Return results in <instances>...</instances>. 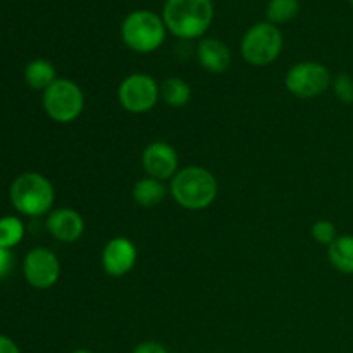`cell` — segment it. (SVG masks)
Here are the masks:
<instances>
[{"label": "cell", "mask_w": 353, "mask_h": 353, "mask_svg": "<svg viewBox=\"0 0 353 353\" xmlns=\"http://www.w3.org/2000/svg\"><path fill=\"white\" fill-rule=\"evenodd\" d=\"M169 195L181 209L199 212L216 202L219 183L209 169L202 165H186L169 181Z\"/></svg>", "instance_id": "cell-1"}, {"label": "cell", "mask_w": 353, "mask_h": 353, "mask_svg": "<svg viewBox=\"0 0 353 353\" xmlns=\"http://www.w3.org/2000/svg\"><path fill=\"white\" fill-rule=\"evenodd\" d=\"M168 33L179 40H202L214 21L212 0H165L162 7Z\"/></svg>", "instance_id": "cell-2"}, {"label": "cell", "mask_w": 353, "mask_h": 353, "mask_svg": "<svg viewBox=\"0 0 353 353\" xmlns=\"http://www.w3.org/2000/svg\"><path fill=\"white\" fill-rule=\"evenodd\" d=\"M168 28L161 14L148 9L131 10L121 23L123 43L134 54H152L164 45Z\"/></svg>", "instance_id": "cell-3"}, {"label": "cell", "mask_w": 353, "mask_h": 353, "mask_svg": "<svg viewBox=\"0 0 353 353\" xmlns=\"http://www.w3.org/2000/svg\"><path fill=\"white\" fill-rule=\"evenodd\" d=\"M14 209L28 217H40L52 212L55 188L50 179L40 172H23L12 181L9 190Z\"/></svg>", "instance_id": "cell-4"}, {"label": "cell", "mask_w": 353, "mask_h": 353, "mask_svg": "<svg viewBox=\"0 0 353 353\" xmlns=\"http://www.w3.org/2000/svg\"><path fill=\"white\" fill-rule=\"evenodd\" d=\"M285 47L281 30L269 21L255 23L247 30L240 43V54L247 64L264 68L278 61Z\"/></svg>", "instance_id": "cell-5"}, {"label": "cell", "mask_w": 353, "mask_h": 353, "mask_svg": "<svg viewBox=\"0 0 353 353\" xmlns=\"http://www.w3.org/2000/svg\"><path fill=\"white\" fill-rule=\"evenodd\" d=\"M43 109L54 123H74L85 110V93L81 86L68 78H57L43 92Z\"/></svg>", "instance_id": "cell-6"}, {"label": "cell", "mask_w": 353, "mask_h": 353, "mask_svg": "<svg viewBox=\"0 0 353 353\" xmlns=\"http://www.w3.org/2000/svg\"><path fill=\"white\" fill-rule=\"evenodd\" d=\"M161 99V85L157 79L145 72L126 76L117 86V102L130 114H147Z\"/></svg>", "instance_id": "cell-7"}, {"label": "cell", "mask_w": 353, "mask_h": 353, "mask_svg": "<svg viewBox=\"0 0 353 353\" xmlns=\"http://www.w3.org/2000/svg\"><path fill=\"white\" fill-rule=\"evenodd\" d=\"M333 85L330 69L317 61H302L293 64L285 76V86L299 99H317Z\"/></svg>", "instance_id": "cell-8"}, {"label": "cell", "mask_w": 353, "mask_h": 353, "mask_svg": "<svg viewBox=\"0 0 353 353\" xmlns=\"http://www.w3.org/2000/svg\"><path fill=\"white\" fill-rule=\"evenodd\" d=\"M23 274L28 285L33 288L50 290L61 278V262L50 248L37 247L24 257Z\"/></svg>", "instance_id": "cell-9"}, {"label": "cell", "mask_w": 353, "mask_h": 353, "mask_svg": "<svg viewBox=\"0 0 353 353\" xmlns=\"http://www.w3.org/2000/svg\"><path fill=\"white\" fill-rule=\"evenodd\" d=\"M141 165L145 174L161 181H171L179 171L178 150L168 141H152L141 152Z\"/></svg>", "instance_id": "cell-10"}, {"label": "cell", "mask_w": 353, "mask_h": 353, "mask_svg": "<svg viewBox=\"0 0 353 353\" xmlns=\"http://www.w3.org/2000/svg\"><path fill=\"white\" fill-rule=\"evenodd\" d=\"M138 261L137 245L126 236H116L105 243L102 250V269L110 278H123L130 274Z\"/></svg>", "instance_id": "cell-11"}, {"label": "cell", "mask_w": 353, "mask_h": 353, "mask_svg": "<svg viewBox=\"0 0 353 353\" xmlns=\"http://www.w3.org/2000/svg\"><path fill=\"white\" fill-rule=\"evenodd\" d=\"M47 231L61 243H74L85 233V219L81 214L69 207L54 209L45 221Z\"/></svg>", "instance_id": "cell-12"}, {"label": "cell", "mask_w": 353, "mask_h": 353, "mask_svg": "<svg viewBox=\"0 0 353 353\" xmlns=\"http://www.w3.org/2000/svg\"><path fill=\"white\" fill-rule=\"evenodd\" d=\"M196 61L199 65L212 74H223L230 69L233 55L230 47L219 38L203 37L196 45Z\"/></svg>", "instance_id": "cell-13"}, {"label": "cell", "mask_w": 353, "mask_h": 353, "mask_svg": "<svg viewBox=\"0 0 353 353\" xmlns=\"http://www.w3.org/2000/svg\"><path fill=\"white\" fill-rule=\"evenodd\" d=\"M168 193L169 188L165 186V183L161 179L150 178V176L138 179L133 186V200L143 209L161 205Z\"/></svg>", "instance_id": "cell-14"}, {"label": "cell", "mask_w": 353, "mask_h": 353, "mask_svg": "<svg viewBox=\"0 0 353 353\" xmlns=\"http://www.w3.org/2000/svg\"><path fill=\"white\" fill-rule=\"evenodd\" d=\"M327 261L341 274L353 276V234H340L327 247Z\"/></svg>", "instance_id": "cell-15"}, {"label": "cell", "mask_w": 353, "mask_h": 353, "mask_svg": "<svg viewBox=\"0 0 353 353\" xmlns=\"http://www.w3.org/2000/svg\"><path fill=\"white\" fill-rule=\"evenodd\" d=\"M57 79L55 68L47 59H34L24 69V81L33 90H45Z\"/></svg>", "instance_id": "cell-16"}, {"label": "cell", "mask_w": 353, "mask_h": 353, "mask_svg": "<svg viewBox=\"0 0 353 353\" xmlns=\"http://www.w3.org/2000/svg\"><path fill=\"white\" fill-rule=\"evenodd\" d=\"M161 99L168 103L169 107L181 109L192 100V86L188 81L178 76H171L161 85Z\"/></svg>", "instance_id": "cell-17"}, {"label": "cell", "mask_w": 353, "mask_h": 353, "mask_svg": "<svg viewBox=\"0 0 353 353\" xmlns=\"http://www.w3.org/2000/svg\"><path fill=\"white\" fill-rule=\"evenodd\" d=\"M300 9H302L300 0H269L265 7V17L269 23L279 26L295 19L300 14Z\"/></svg>", "instance_id": "cell-18"}, {"label": "cell", "mask_w": 353, "mask_h": 353, "mask_svg": "<svg viewBox=\"0 0 353 353\" xmlns=\"http://www.w3.org/2000/svg\"><path fill=\"white\" fill-rule=\"evenodd\" d=\"M24 238V224L19 217L6 216L0 217V247L14 248L19 245Z\"/></svg>", "instance_id": "cell-19"}, {"label": "cell", "mask_w": 353, "mask_h": 353, "mask_svg": "<svg viewBox=\"0 0 353 353\" xmlns=\"http://www.w3.org/2000/svg\"><path fill=\"white\" fill-rule=\"evenodd\" d=\"M310 234H312V238L317 243L324 245V247H330V245L340 236L334 223H331V221L327 219H321L317 221V223H314L312 228H310Z\"/></svg>", "instance_id": "cell-20"}, {"label": "cell", "mask_w": 353, "mask_h": 353, "mask_svg": "<svg viewBox=\"0 0 353 353\" xmlns=\"http://www.w3.org/2000/svg\"><path fill=\"white\" fill-rule=\"evenodd\" d=\"M333 88L334 95L340 102L353 103V76L348 72H340L336 78H333Z\"/></svg>", "instance_id": "cell-21"}, {"label": "cell", "mask_w": 353, "mask_h": 353, "mask_svg": "<svg viewBox=\"0 0 353 353\" xmlns=\"http://www.w3.org/2000/svg\"><path fill=\"white\" fill-rule=\"evenodd\" d=\"M131 353H169L164 345L157 343V341H143V343L137 345Z\"/></svg>", "instance_id": "cell-22"}, {"label": "cell", "mask_w": 353, "mask_h": 353, "mask_svg": "<svg viewBox=\"0 0 353 353\" xmlns=\"http://www.w3.org/2000/svg\"><path fill=\"white\" fill-rule=\"evenodd\" d=\"M10 268H12V255H10V250L0 247V278L9 274Z\"/></svg>", "instance_id": "cell-23"}, {"label": "cell", "mask_w": 353, "mask_h": 353, "mask_svg": "<svg viewBox=\"0 0 353 353\" xmlns=\"http://www.w3.org/2000/svg\"><path fill=\"white\" fill-rule=\"evenodd\" d=\"M0 353H21V350L16 345V341L10 340L9 336L0 334Z\"/></svg>", "instance_id": "cell-24"}, {"label": "cell", "mask_w": 353, "mask_h": 353, "mask_svg": "<svg viewBox=\"0 0 353 353\" xmlns=\"http://www.w3.org/2000/svg\"><path fill=\"white\" fill-rule=\"evenodd\" d=\"M71 353H93L92 350H86V348H78V350L71 352Z\"/></svg>", "instance_id": "cell-25"}, {"label": "cell", "mask_w": 353, "mask_h": 353, "mask_svg": "<svg viewBox=\"0 0 353 353\" xmlns=\"http://www.w3.org/2000/svg\"><path fill=\"white\" fill-rule=\"evenodd\" d=\"M348 2H350V6L353 7V0H348Z\"/></svg>", "instance_id": "cell-26"}]
</instances>
